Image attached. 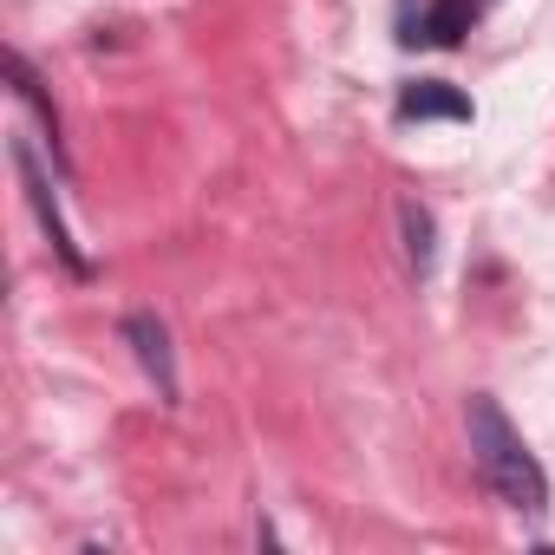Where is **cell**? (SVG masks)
I'll return each instance as SVG.
<instances>
[{"mask_svg":"<svg viewBox=\"0 0 555 555\" xmlns=\"http://www.w3.org/2000/svg\"><path fill=\"white\" fill-rule=\"evenodd\" d=\"M8 79H14V99L40 112V125H47V144L60 151V177H73V164H66V144H60V105H53V92L40 86V73L27 66V53H21V47H8Z\"/></svg>","mask_w":555,"mask_h":555,"instance_id":"cell-6","label":"cell"},{"mask_svg":"<svg viewBox=\"0 0 555 555\" xmlns=\"http://www.w3.org/2000/svg\"><path fill=\"white\" fill-rule=\"evenodd\" d=\"M14 170H21V183H27V203H34V216H40V229H47V242H53V255L66 261V274H92V261L79 255V242H73V229H66V216H60V203H53V183H47V170H40V157H34V144L27 138H14Z\"/></svg>","mask_w":555,"mask_h":555,"instance_id":"cell-2","label":"cell"},{"mask_svg":"<svg viewBox=\"0 0 555 555\" xmlns=\"http://www.w3.org/2000/svg\"><path fill=\"white\" fill-rule=\"evenodd\" d=\"M118 334H125V347L138 353V366L151 373V386H157V399L164 405H177V366H170V327L151 314V308H138V314H125L118 321Z\"/></svg>","mask_w":555,"mask_h":555,"instance_id":"cell-3","label":"cell"},{"mask_svg":"<svg viewBox=\"0 0 555 555\" xmlns=\"http://www.w3.org/2000/svg\"><path fill=\"white\" fill-rule=\"evenodd\" d=\"M399 235H405V261L418 274H431V261H438V222H431V209L418 196H399Z\"/></svg>","mask_w":555,"mask_h":555,"instance_id":"cell-7","label":"cell"},{"mask_svg":"<svg viewBox=\"0 0 555 555\" xmlns=\"http://www.w3.org/2000/svg\"><path fill=\"white\" fill-rule=\"evenodd\" d=\"M470 27H477V0H425V14L412 21L405 40H425V47L451 53V47L470 40Z\"/></svg>","mask_w":555,"mask_h":555,"instance_id":"cell-5","label":"cell"},{"mask_svg":"<svg viewBox=\"0 0 555 555\" xmlns=\"http://www.w3.org/2000/svg\"><path fill=\"white\" fill-rule=\"evenodd\" d=\"M392 112H399L405 125H425V118H451V125H470V118H477L470 92H457L451 79H412V86H399Z\"/></svg>","mask_w":555,"mask_h":555,"instance_id":"cell-4","label":"cell"},{"mask_svg":"<svg viewBox=\"0 0 555 555\" xmlns=\"http://www.w3.org/2000/svg\"><path fill=\"white\" fill-rule=\"evenodd\" d=\"M464 431H470V457L483 470V483L516 509V516H542L548 509V470L535 464V451L522 444V431L503 418V405L490 392L464 399Z\"/></svg>","mask_w":555,"mask_h":555,"instance_id":"cell-1","label":"cell"}]
</instances>
